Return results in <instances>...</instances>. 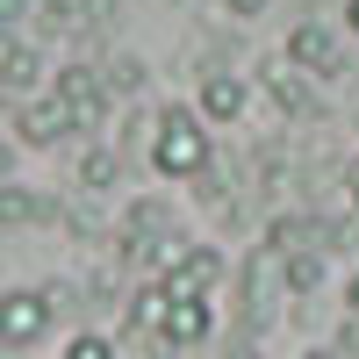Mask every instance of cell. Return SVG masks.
Here are the masks:
<instances>
[{"mask_svg":"<svg viewBox=\"0 0 359 359\" xmlns=\"http://www.w3.org/2000/svg\"><path fill=\"white\" fill-rule=\"evenodd\" d=\"M151 165L165 180H201L208 172V123L187 108H165L158 115V137H151Z\"/></svg>","mask_w":359,"mask_h":359,"instance_id":"obj_1","label":"cell"},{"mask_svg":"<svg viewBox=\"0 0 359 359\" xmlns=\"http://www.w3.org/2000/svg\"><path fill=\"white\" fill-rule=\"evenodd\" d=\"M50 294L43 287H8L0 294V345L8 352H22V345H43L50 338Z\"/></svg>","mask_w":359,"mask_h":359,"instance_id":"obj_2","label":"cell"},{"mask_svg":"<svg viewBox=\"0 0 359 359\" xmlns=\"http://www.w3.org/2000/svg\"><path fill=\"white\" fill-rule=\"evenodd\" d=\"M280 57H287L294 72H316V79H338V72H345V57H338V36H331L323 22H309V15L287 29V50H280Z\"/></svg>","mask_w":359,"mask_h":359,"instance_id":"obj_3","label":"cell"},{"mask_svg":"<svg viewBox=\"0 0 359 359\" xmlns=\"http://www.w3.org/2000/svg\"><path fill=\"white\" fill-rule=\"evenodd\" d=\"M216 309H208V294H165V316H158V338L165 345H201Z\"/></svg>","mask_w":359,"mask_h":359,"instance_id":"obj_4","label":"cell"},{"mask_svg":"<svg viewBox=\"0 0 359 359\" xmlns=\"http://www.w3.org/2000/svg\"><path fill=\"white\" fill-rule=\"evenodd\" d=\"M252 101L245 72H201V123H237Z\"/></svg>","mask_w":359,"mask_h":359,"instance_id":"obj_5","label":"cell"},{"mask_svg":"<svg viewBox=\"0 0 359 359\" xmlns=\"http://www.w3.org/2000/svg\"><path fill=\"white\" fill-rule=\"evenodd\" d=\"M57 101H65V115H72V130H94L101 123V86H94V72H86V65H72L65 79H57Z\"/></svg>","mask_w":359,"mask_h":359,"instance_id":"obj_6","label":"cell"},{"mask_svg":"<svg viewBox=\"0 0 359 359\" xmlns=\"http://www.w3.org/2000/svg\"><path fill=\"white\" fill-rule=\"evenodd\" d=\"M36 50H29V43H0V94H8L15 108L22 101H36Z\"/></svg>","mask_w":359,"mask_h":359,"instance_id":"obj_7","label":"cell"},{"mask_svg":"<svg viewBox=\"0 0 359 359\" xmlns=\"http://www.w3.org/2000/svg\"><path fill=\"white\" fill-rule=\"evenodd\" d=\"M15 130H22V144H57L72 130V115H65V101H22V115H15Z\"/></svg>","mask_w":359,"mask_h":359,"instance_id":"obj_8","label":"cell"},{"mask_svg":"<svg viewBox=\"0 0 359 359\" xmlns=\"http://www.w3.org/2000/svg\"><path fill=\"white\" fill-rule=\"evenodd\" d=\"M259 79H266V94H273L287 115H323V101L309 94V79H294V65L280 57V65H259Z\"/></svg>","mask_w":359,"mask_h":359,"instance_id":"obj_9","label":"cell"},{"mask_svg":"<svg viewBox=\"0 0 359 359\" xmlns=\"http://www.w3.org/2000/svg\"><path fill=\"white\" fill-rule=\"evenodd\" d=\"M22 223H43V194L22 180H0V230H22Z\"/></svg>","mask_w":359,"mask_h":359,"instance_id":"obj_10","label":"cell"},{"mask_svg":"<svg viewBox=\"0 0 359 359\" xmlns=\"http://www.w3.org/2000/svg\"><path fill=\"white\" fill-rule=\"evenodd\" d=\"M158 316H165V287L144 280V287L130 294V331H158Z\"/></svg>","mask_w":359,"mask_h":359,"instance_id":"obj_11","label":"cell"},{"mask_svg":"<svg viewBox=\"0 0 359 359\" xmlns=\"http://www.w3.org/2000/svg\"><path fill=\"white\" fill-rule=\"evenodd\" d=\"M79 187H94V194L115 187V151H108V144H94V151L79 158Z\"/></svg>","mask_w":359,"mask_h":359,"instance_id":"obj_12","label":"cell"},{"mask_svg":"<svg viewBox=\"0 0 359 359\" xmlns=\"http://www.w3.org/2000/svg\"><path fill=\"white\" fill-rule=\"evenodd\" d=\"M316 280H323V259H316V252H294V259H287V287H294V294H309Z\"/></svg>","mask_w":359,"mask_h":359,"instance_id":"obj_13","label":"cell"},{"mask_svg":"<svg viewBox=\"0 0 359 359\" xmlns=\"http://www.w3.org/2000/svg\"><path fill=\"white\" fill-rule=\"evenodd\" d=\"M65 359H115V345H108L101 331H79V338L65 345Z\"/></svg>","mask_w":359,"mask_h":359,"instance_id":"obj_14","label":"cell"},{"mask_svg":"<svg viewBox=\"0 0 359 359\" xmlns=\"http://www.w3.org/2000/svg\"><path fill=\"white\" fill-rule=\"evenodd\" d=\"M29 8H36V0H0V43H15V29L29 22Z\"/></svg>","mask_w":359,"mask_h":359,"instance_id":"obj_15","label":"cell"},{"mask_svg":"<svg viewBox=\"0 0 359 359\" xmlns=\"http://www.w3.org/2000/svg\"><path fill=\"white\" fill-rule=\"evenodd\" d=\"M223 8H230V15H245V22H252V15H266V0H223Z\"/></svg>","mask_w":359,"mask_h":359,"instance_id":"obj_16","label":"cell"},{"mask_svg":"<svg viewBox=\"0 0 359 359\" xmlns=\"http://www.w3.org/2000/svg\"><path fill=\"white\" fill-rule=\"evenodd\" d=\"M345 309H352V316H359V273H352V280H345Z\"/></svg>","mask_w":359,"mask_h":359,"instance_id":"obj_17","label":"cell"},{"mask_svg":"<svg viewBox=\"0 0 359 359\" xmlns=\"http://www.w3.org/2000/svg\"><path fill=\"white\" fill-rule=\"evenodd\" d=\"M0 180H15V151H8V144H0Z\"/></svg>","mask_w":359,"mask_h":359,"instance_id":"obj_18","label":"cell"},{"mask_svg":"<svg viewBox=\"0 0 359 359\" xmlns=\"http://www.w3.org/2000/svg\"><path fill=\"white\" fill-rule=\"evenodd\" d=\"M345 29H352V36H359V0H345Z\"/></svg>","mask_w":359,"mask_h":359,"instance_id":"obj_19","label":"cell"},{"mask_svg":"<svg viewBox=\"0 0 359 359\" xmlns=\"http://www.w3.org/2000/svg\"><path fill=\"white\" fill-rule=\"evenodd\" d=\"M345 187H352V208H359V165H352V180H345Z\"/></svg>","mask_w":359,"mask_h":359,"instance_id":"obj_20","label":"cell"},{"mask_svg":"<svg viewBox=\"0 0 359 359\" xmlns=\"http://www.w3.org/2000/svg\"><path fill=\"white\" fill-rule=\"evenodd\" d=\"M302 359H338V352H302Z\"/></svg>","mask_w":359,"mask_h":359,"instance_id":"obj_21","label":"cell"}]
</instances>
